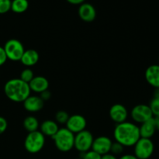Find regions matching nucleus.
<instances>
[{
  "label": "nucleus",
  "instance_id": "11",
  "mask_svg": "<svg viewBox=\"0 0 159 159\" xmlns=\"http://www.w3.org/2000/svg\"><path fill=\"white\" fill-rule=\"evenodd\" d=\"M110 117L116 124H121L127 120L128 117V111L124 105L116 103L112 106L109 111Z\"/></svg>",
  "mask_w": 159,
  "mask_h": 159
},
{
  "label": "nucleus",
  "instance_id": "13",
  "mask_svg": "<svg viewBox=\"0 0 159 159\" xmlns=\"http://www.w3.org/2000/svg\"><path fill=\"white\" fill-rule=\"evenodd\" d=\"M79 17L82 20L86 23L93 22L96 17V11L94 6L90 3L84 2L79 6L78 10Z\"/></svg>",
  "mask_w": 159,
  "mask_h": 159
},
{
  "label": "nucleus",
  "instance_id": "21",
  "mask_svg": "<svg viewBox=\"0 0 159 159\" xmlns=\"http://www.w3.org/2000/svg\"><path fill=\"white\" fill-rule=\"evenodd\" d=\"M34 78V71L30 69V68H25L20 73V79L21 80H23V82H26V83L29 84L31 82L33 79Z\"/></svg>",
  "mask_w": 159,
  "mask_h": 159
},
{
  "label": "nucleus",
  "instance_id": "28",
  "mask_svg": "<svg viewBox=\"0 0 159 159\" xmlns=\"http://www.w3.org/2000/svg\"><path fill=\"white\" fill-rule=\"evenodd\" d=\"M6 61H7V57H6V54L5 53L4 48H3V47L0 46V66L4 65Z\"/></svg>",
  "mask_w": 159,
  "mask_h": 159
},
{
  "label": "nucleus",
  "instance_id": "10",
  "mask_svg": "<svg viewBox=\"0 0 159 159\" xmlns=\"http://www.w3.org/2000/svg\"><path fill=\"white\" fill-rule=\"evenodd\" d=\"M113 141L110 138L107 136H99L94 138L92 150L97 152L100 155H104L110 152Z\"/></svg>",
  "mask_w": 159,
  "mask_h": 159
},
{
  "label": "nucleus",
  "instance_id": "35",
  "mask_svg": "<svg viewBox=\"0 0 159 159\" xmlns=\"http://www.w3.org/2000/svg\"><path fill=\"white\" fill-rule=\"evenodd\" d=\"M76 159H82L81 158H76Z\"/></svg>",
  "mask_w": 159,
  "mask_h": 159
},
{
  "label": "nucleus",
  "instance_id": "27",
  "mask_svg": "<svg viewBox=\"0 0 159 159\" xmlns=\"http://www.w3.org/2000/svg\"><path fill=\"white\" fill-rule=\"evenodd\" d=\"M8 127L7 120L2 116H0V134L4 133Z\"/></svg>",
  "mask_w": 159,
  "mask_h": 159
},
{
  "label": "nucleus",
  "instance_id": "5",
  "mask_svg": "<svg viewBox=\"0 0 159 159\" xmlns=\"http://www.w3.org/2000/svg\"><path fill=\"white\" fill-rule=\"evenodd\" d=\"M4 51L7 59L12 61H18L21 59L22 55L25 51L23 43L16 39H10L5 43Z\"/></svg>",
  "mask_w": 159,
  "mask_h": 159
},
{
  "label": "nucleus",
  "instance_id": "17",
  "mask_svg": "<svg viewBox=\"0 0 159 159\" xmlns=\"http://www.w3.org/2000/svg\"><path fill=\"white\" fill-rule=\"evenodd\" d=\"M40 131L44 136H49L52 138L59 130L58 124L54 120H47L40 125Z\"/></svg>",
  "mask_w": 159,
  "mask_h": 159
},
{
  "label": "nucleus",
  "instance_id": "8",
  "mask_svg": "<svg viewBox=\"0 0 159 159\" xmlns=\"http://www.w3.org/2000/svg\"><path fill=\"white\" fill-rule=\"evenodd\" d=\"M130 116L134 122L141 124L153 118L154 116L148 105L138 104L131 110Z\"/></svg>",
  "mask_w": 159,
  "mask_h": 159
},
{
  "label": "nucleus",
  "instance_id": "34",
  "mask_svg": "<svg viewBox=\"0 0 159 159\" xmlns=\"http://www.w3.org/2000/svg\"><path fill=\"white\" fill-rule=\"evenodd\" d=\"M154 98H159V88L155 89V92H154Z\"/></svg>",
  "mask_w": 159,
  "mask_h": 159
},
{
  "label": "nucleus",
  "instance_id": "36",
  "mask_svg": "<svg viewBox=\"0 0 159 159\" xmlns=\"http://www.w3.org/2000/svg\"><path fill=\"white\" fill-rule=\"evenodd\" d=\"M158 61H159V58H158Z\"/></svg>",
  "mask_w": 159,
  "mask_h": 159
},
{
  "label": "nucleus",
  "instance_id": "30",
  "mask_svg": "<svg viewBox=\"0 0 159 159\" xmlns=\"http://www.w3.org/2000/svg\"><path fill=\"white\" fill-rule=\"evenodd\" d=\"M68 3L71 5H82V3L85 2V0H66Z\"/></svg>",
  "mask_w": 159,
  "mask_h": 159
},
{
  "label": "nucleus",
  "instance_id": "4",
  "mask_svg": "<svg viewBox=\"0 0 159 159\" xmlns=\"http://www.w3.org/2000/svg\"><path fill=\"white\" fill-rule=\"evenodd\" d=\"M45 144V136L40 131L28 133L24 141V148L30 154H37L43 148Z\"/></svg>",
  "mask_w": 159,
  "mask_h": 159
},
{
  "label": "nucleus",
  "instance_id": "25",
  "mask_svg": "<svg viewBox=\"0 0 159 159\" xmlns=\"http://www.w3.org/2000/svg\"><path fill=\"white\" fill-rule=\"evenodd\" d=\"M11 10V0H0V14H5Z\"/></svg>",
  "mask_w": 159,
  "mask_h": 159
},
{
  "label": "nucleus",
  "instance_id": "2",
  "mask_svg": "<svg viewBox=\"0 0 159 159\" xmlns=\"http://www.w3.org/2000/svg\"><path fill=\"white\" fill-rule=\"evenodd\" d=\"M4 93L9 100L15 102H23L30 96L31 91L28 83L20 79H12L5 84Z\"/></svg>",
  "mask_w": 159,
  "mask_h": 159
},
{
  "label": "nucleus",
  "instance_id": "26",
  "mask_svg": "<svg viewBox=\"0 0 159 159\" xmlns=\"http://www.w3.org/2000/svg\"><path fill=\"white\" fill-rule=\"evenodd\" d=\"M82 154V156L81 158L82 159H101V158H102V155H100L97 152L93 151L92 149L89 151V152Z\"/></svg>",
  "mask_w": 159,
  "mask_h": 159
},
{
  "label": "nucleus",
  "instance_id": "33",
  "mask_svg": "<svg viewBox=\"0 0 159 159\" xmlns=\"http://www.w3.org/2000/svg\"><path fill=\"white\" fill-rule=\"evenodd\" d=\"M153 120L154 123H155V128H156V130H158L159 131V116H153Z\"/></svg>",
  "mask_w": 159,
  "mask_h": 159
},
{
  "label": "nucleus",
  "instance_id": "1",
  "mask_svg": "<svg viewBox=\"0 0 159 159\" xmlns=\"http://www.w3.org/2000/svg\"><path fill=\"white\" fill-rule=\"evenodd\" d=\"M113 137L116 142L125 147H134L141 138L139 127L131 122L116 124L113 130Z\"/></svg>",
  "mask_w": 159,
  "mask_h": 159
},
{
  "label": "nucleus",
  "instance_id": "16",
  "mask_svg": "<svg viewBox=\"0 0 159 159\" xmlns=\"http://www.w3.org/2000/svg\"><path fill=\"white\" fill-rule=\"evenodd\" d=\"M39 59H40V56L37 51L34 49H28L25 50L20 61L24 66L30 68V67L37 65V62L39 61Z\"/></svg>",
  "mask_w": 159,
  "mask_h": 159
},
{
  "label": "nucleus",
  "instance_id": "23",
  "mask_svg": "<svg viewBox=\"0 0 159 159\" xmlns=\"http://www.w3.org/2000/svg\"><path fill=\"white\" fill-rule=\"evenodd\" d=\"M149 107L154 116H159V98H154L149 103Z\"/></svg>",
  "mask_w": 159,
  "mask_h": 159
},
{
  "label": "nucleus",
  "instance_id": "31",
  "mask_svg": "<svg viewBox=\"0 0 159 159\" xmlns=\"http://www.w3.org/2000/svg\"><path fill=\"white\" fill-rule=\"evenodd\" d=\"M119 159H138L134 155H131V154H126V155H122Z\"/></svg>",
  "mask_w": 159,
  "mask_h": 159
},
{
  "label": "nucleus",
  "instance_id": "20",
  "mask_svg": "<svg viewBox=\"0 0 159 159\" xmlns=\"http://www.w3.org/2000/svg\"><path fill=\"white\" fill-rule=\"evenodd\" d=\"M29 8L28 0H12L11 1V10L15 13H23Z\"/></svg>",
  "mask_w": 159,
  "mask_h": 159
},
{
  "label": "nucleus",
  "instance_id": "7",
  "mask_svg": "<svg viewBox=\"0 0 159 159\" xmlns=\"http://www.w3.org/2000/svg\"><path fill=\"white\" fill-rule=\"evenodd\" d=\"M93 138V134L87 130H84L75 135L74 148L81 153H85L92 149Z\"/></svg>",
  "mask_w": 159,
  "mask_h": 159
},
{
  "label": "nucleus",
  "instance_id": "3",
  "mask_svg": "<svg viewBox=\"0 0 159 159\" xmlns=\"http://www.w3.org/2000/svg\"><path fill=\"white\" fill-rule=\"evenodd\" d=\"M56 148L61 152H68L74 148L75 134L66 127L59 128L58 131L52 137Z\"/></svg>",
  "mask_w": 159,
  "mask_h": 159
},
{
  "label": "nucleus",
  "instance_id": "22",
  "mask_svg": "<svg viewBox=\"0 0 159 159\" xmlns=\"http://www.w3.org/2000/svg\"><path fill=\"white\" fill-rule=\"evenodd\" d=\"M69 118V115L65 110H59L55 114V122L57 124H65Z\"/></svg>",
  "mask_w": 159,
  "mask_h": 159
},
{
  "label": "nucleus",
  "instance_id": "12",
  "mask_svg": "<svg viewBox=\"0 0 159 159\" xmlns=\"http://www.w3.org/2000/svg\"><path fill=\"white\" fill-rule=\"evenodd\" d=\"M23 107L30 113H37L43 109L44 102L40 96H30L23 101Z\"/></svg>",
  "mask_w": 159,
  "mask_h": 159
},
{
  "label": "nucleus",
  "instance_id": "15",
  "mask_svg": "<svg viewBox=\"0 0 159 159\" xmlns=\"http://www.w3.org/2000/svg\"><path fill=\"white\" fill-rule=\"evenodd\" d=\"M144 77L149 85L155 89L159 88V65H150L146 69Z\"/></svg>",
  "mask_w": 159,
  "mask_h": 159
},
{
  "label": "nucleus",
  "instance_id": "6",
  "mask_svg": "<svg viewBox=\"0 0 159 159\" xmlns=\"http://www.w3.org/2000/svg\"><path fill=\"white\" fill-rule=\"evenodd\" d=\"M155 145L152 139L141 138L134 146V155L138 159H148L153 155Z\"/></svg>",
  "mask_w": 159,
  "mask_h": 159
},
{
  "label": "nucleus",
  "instance_id": "9",
  "mask_svg": "<svg viewBox=\"0 0 159 159\" xmlns=\"http://www.w3.org/2000/svg\"><path fill=\"white\" fill-rule=\"evenodd\" d=\"M66 128L74 134L85 130L87 121L83 116L80 114H74L69 116L68 121L65 124Z\"/></svg>",
  "mask_w": 159,
  "mask_h": 159
},
{
  "label": "nucleus",
  "instance_id": "18",
  "mask_svg": "<svg viewBox=\"0 0 159 159\" xmlns=\"http://www.w3.org/2000/svg\"><path fill=\"white\" fill-rule=\"evenodd\" d=\"M139 131L141 138L151 139L156 132V128H155L153 118L141 124L139 127Z\"/></svg>",
  "mask_w": 159,
  "mask_h": 159
},
{
  "label": "nucleus",
  "instance_id": "29",
  "mask_svg": "<svg viewBox=\"0 0 159 159\" xmlns=\"http://www.w3.org/2000/svg\"><path fill=\"white\" fill-rule=\"evenodd\" d=\"M40 97L41 98L42 100H43V102L49 100V99H51V92H50L48 89L46 90V91L43 92V93H41L40 94Z\"/></svg>",
  "mask_w": 159,
  "mask_h": 159
},
{
  "label": "nucleus",
  "instance_id": "32",
  "mask_svg": "<svg viewBox=\"0 0 159 159\" xmlns=\"http://www.w3.org/2000/svg\"><path fill=\"white\" fill-rule=\"evenodd\" d=\"M101 159H118L116 158V156L115 155H112L111 153H108V154H106V155H102V158Z\"/></svg>",
  "mask_w": 159,
  "mask_h": 159
},
{
  "label": "nucleus",
  "instance_id": "19",
  "mask_svg": "<svg viewBox=\"0 0 159 159\" xmlns=\"http://www.w3.org/2000/svg\"><path fill=\"white\" fill-rule=\"evenodd\" d=\"M23 126L28 133H30V132L38 130L40 127V123L35 116H27L23 120Z\"/></svg>",
  "mask_w": 159,
  "mask_h": 159
},
{
  "label": "nucleus",
  "instance_id": "24",
  "mask_svg": "<svg viewBox=\"0 0 159 159\" xmlns=\"http://www.w3.org/2000/svg\"><path fill=\"white\" fill-rule=\"evenodd\" d=\"M124 146H123L122 144H120V143L115 141V142H113V144H112L110 153H111L112 155L116 156V155H121V154L123 153V152H124Z\"/></svg>",
  "mask_w": 159,
  "mask_h": 159
},
{
  "label": "nucleus",
  "instance_id": "14",
  "mask_svg": "<svg viewBox=\"0 0 159 159\" xmlns=\"http://www.w3.org/2000/svg\"><path fill=\"white\" fill-rule=\"evenodd\" d=\"M31 92L40 94L49 88V82L43 76H34V79L29 83Z\"/></svg>",
  "mask_w": 159,
  "mask_h": 159
}]
</instances>
